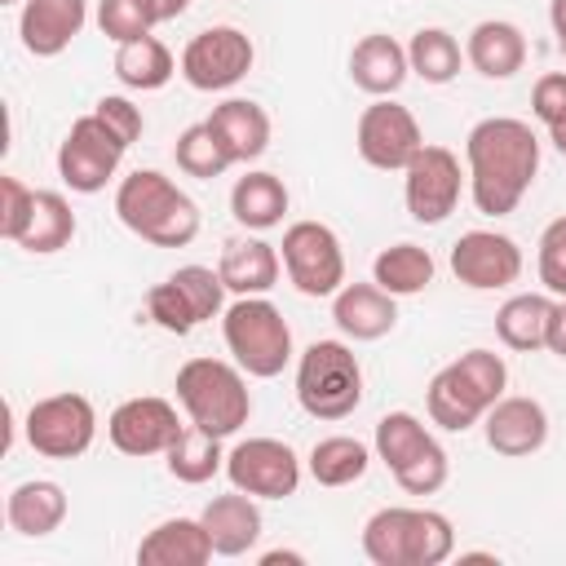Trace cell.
<instances>
[{"mask_svg": "<svg viewBox=\"0 0 566 566\" xmlns=\"http://www.w3.org/2000/svg\"><path fill=\"white\" fill-rule=\"evenodd\" d=\"M469 199L482 217H509L539 177V137L526 119L486 115L464 137Z\"/></svg>", "mask_w": 566, "mask_h": 566, "instance_id": "1", "label": "cell"}, {"mask_svg": "<svg viewBox=\"0 0 566 566\" xmlns=\"http://www.w3.org/2000/svg\"><path fill=\"white\" fill-rule=\"evenodd\" d=\"M115 217L155 248H186L199 234V203L159 168H133L115 186Z\"/></svg>", "mask_w": 566, "mask_h": 566, "instance_id": "2", "label": "cell"}, {"mask_svg": "<svg viewBox=\"0 0 566 566\" xmlns=\"http://www.w3.org/2000/svg\"><path fill=\"white\" fill-rule=\"evenodd\" d=\"M504 389H509L504 358L495 349H464L442 371H433V380L424 389V411L438 429L464 433V429L482 424V416L504 398Z\"/></svg>", "mask_w": 566, "mask_h": 566, "instance_id": "3", "label": "cell"}, {"mask_svg": "<svg viewBox=\"0 0 566 566\" xmlns=\"http://www.w3.org/2000/svg\"><path fill=\"white\" fill-rule=\"evenodd\" d=\"M363 553L371 566H442L455 553V526L438 509L389 504L363 522Z\"/></svg>", "mask_w": 566, "mask_h": 566, "instance_id": "4", "label": "cell"}, {"mask_svg": "<svg viewBox=\"0 0 566 566\" xmlns=\"http://www.w3.org/2000/svg\"><path fill=\"white\" fill-rule=\"evenodd\" d=\"M177 402L190 424L230 438L248 424L252 416V394H248V371L226 358H186L177 367Z\"/></svg>", "mask_w": 566, "mask_h": 566, "instance_id": "5", "label": "cell"}, {"mask_svg": "<svg viewBox=\"0 0 566 566\" xmlns=\"http://www.w3.org/2000/svg\"><path fill=\"white\" fill-rule=\"evenodd\" d=\"M221 336L230 358L256 380H270L292 363V327L270 296H234L221 310Z\"/></svg>", "mask_w": 566, "mask_h": 566, "instance_id": "6", "label": "cell"}, {"mask_svg": "<svg viewBox=\"0 0 566 566\" xmlns=\"http://www.w3.org/2000/svg\"><path fill=\"white\" fill-rule=\"evenodd\" d=\"M296 402L314 420H345L363 402V363L345 340H310L296 358Z\"/></svg>", "mask_w": 566, "mask_h": 566, "instance_id": "7", "label": "cell"}, {"mask_svg": "<svg viewBox=\"0 0 566 566\" xmlns=\"http://www.w3.org/2000/svg\"><path fill=\"white\" fill-rule=\"evenodd\" d=\"M221 310H226V283H221V270L212 265H181L146 292L150 323L172 336H190L199 323L217 318Z\"/></svg>", "mask_w": 566, "mask_h": 566, "instance_id": "8", "label": "cell"}, {"mask_svg": "<svg viewBox=\"0 0 566 566\" xmlns=\"http://www.w3.org/2000/svg\"><path fill=\"white\" fill-rule=\"evenodd\" d=\"M124 155H128V142H124L97 111H88V115H80V119L66 128V137H62V146H57V177H62L75 195H97V190H106V181L119 172Z\"/></svg>", "mask_w": 566, "mask_h": 566, "instance_id": "9", "label": "cell"}, {"mask_svg": "<svg viewBox=\"0 0 566 566\" xmlns=\"http://www.w3.org/2000/svg\"><path fill=\"white\" fill-rule=\"evenodd\" d=\"M287 283L301 296H336L345 287V248L332 226L323 221H292L279 243Z\"/></svg>", "mask_w": 566, "mask_h": 566, "instance_id": "10", "label": "cell"}, {"mask_svg": "<svg viewBox=\"0 0 566 566\" xmlns=\"http://www.w3.org/2000/svg\"><path fill=\"white\" fill-rule=\"evenodd\" d=\"M22 433L31 442L35 455L44 460H75L93 447L97 438V411L84 394H49V398H35L27 420H22Z\"/></svg>", "mask_w": 566, "mask_h": 566, "instance_id": "11", "label": "cell"}, {"mask_svg": "<svg viewBox=\"0 0 566 566\" xmlns=\"http://www.w3.org/2000/svg\"><path fill=\"white\" fill-rule=\"evenodd\" d=\"M177 62H181V80L190 88L226 93V88H234L252 71L256 49H252V35L239 31V27H208V31L186 40Z\"/></svg>", "mask_w": 566, "mask_h": 566, "instance_id": "12", "label": "cell"}, {"mask_svg": "<svg viewBox=\"0 0 566 566\" xmlns=\"http://www.w3.org/2000/svg\"><path fill=\"white\" fill-rule=\"evenodd\" d=\"M464 177H469V172H460L455 150L424 142V146L416 150V159L402 168V199H407L411 221H420V226H442V221L455 212V203H460Z\"/></svg>", "mask_w": 566, "mask_h": 566, "instance_id": "13", "label": "cell"}, {"mask_svg": "<svg viewBox=\"0 0 566 566\" xmlns=\"http://www.w3.org/2000/svg\"><path fill=\"white\" fill-rule=\"evenodd\" d=\"M301 455L283 438H243L226 451V478L230 486L256 495V500H287L301 486Z\"/></svg>", "mask_w": 566, "mask_h": 566, "instance_id": "14", "label": "cell"}, {"mask_svg": "<svg viewBox=\"0 0 566 566\" xmlns=\"http://www.w3.org/2000/svg\"><path fill=\"white\" fill-rule=\"evenodd\" d=\"M354 142H358L363 164H371L380 172H402L416 159V150L424 146V133H420V119L402 102L376 97L371 106H363Z\"/></svg>", "mask_w": 566, "mask_h": 566, "instance_id": "15", "label": "cell"}, {"mask_svg": "<svg viewBox=\"0 0 566 566\" xmlns=\"http://www.w3.org/2000/svg\"><path fill=\"white\" fill-rule=\"evenodd\" d=\"M186 429V420L177 416V407L159 394H137V398H124L111 416H106V438L119 455H133V460H146V455H164L177 433Z\"/></svg>", "mask_w": 566, "mask_h": 566, "instance_id": "16", "label": "cell"}, {"mask_svg": "<svg viewBox=\"0 0 566 566\" xmlns=\"http://www.w3.org/2000/svg\"><path fill=\"white\" fill-rule=\"evenodd\" d=\"M451 274L473 292H500L522 279V248L500 230H464L451 243Z\"/></svg>", "mask_w": 566, "mask_h": 566, "instance_id": "17", "label": "cell"}, {"mask_svg": "<svg viewBox=\"0 0 566 566\" xmlns=\"http://www.w3.org/2000/svg\"><path fill=\"white\" fill-rule=\"evenodd\" d=\"M482 433H486V447H491L495 455L522 460V455H535V451L548 442V411H544L539 398L504 394V398L482 416Z\"/></svg>", "mask_w": 566, "mask_h": 566, "instance_id": "18", "label": "cell"}, {"mask_svg": "<svg viewBox=\"0 0 566 566\" xmlns=\"http://www.w3.org/2000/svg\"><path fill=\"white\" fill-rule=\"evenodd\" d=\"M88 22V0H22L18 35L31 57H57Z\"/></svg>", "mask_w": 566, "mask_h": 566, "instance_id": "19", "label": "cell"}, {"mask_svg": "<svg viewBox=\"0 0 566 566\" xmlns=\"http://www.w3.org/2000/svg\"><path fill=\"white\" fill-rule=\"evenodd\" d=\"M332 323L345 340H380L398 323V296H389L380 283H345L332 296Z\"/></svg>", "mask_w": 566, "mask_h": 566, "instance_id": "20", "label": "cell"}, {"mask_svg": "<svg viewBox=\"0 0 566 566\" xmlns=\"http://www.w3.org/2000/svg\"><path fill=\"white\" fill-rule=\"evenodd\" d=\"M199 522H203V531H208L217 557H243V553H252L256 539H261V509H256V495H248V491H239V486H234L230 495H212V500L203 504Z\"/></svg>", "mask_w": 566, "mask_h": 566, "instance_id": "21", "label": "cell"}, {"mask_svg": "<svg viewBox=\"0 0 566 566\" xmlns=\"http://www.w3.org/2000/svg\"><path fill=\"white\" fill-rule=\"evenodd\" d=\"M464 62L482 80H513L526 66V35L509 18H482L464 40Z\"/></svg>", "mask_w": 566, "mask_h": 566, "instance_id": "22", "label": "cell"}, {"mask_svg": "<svg viewBox=\"0 0 566 566\" xmlns=\"http://www.w3.org/2000/svg\"><path fill=\"white\" fill-rule=\"evenodd\" d=\"M411 75V62H407V44H398L394 35L385 31H371L363 35L354 49H349V80L367 93V97H394Z\"/></svg>", "mask_w": 566, "mask_h": 566, "instance_id": "23", "label": "cell"}, {"mask_svg": "<svg viewBox=\"0 0 566 566\" xmlns=\"http://www.w3.org/2000/svg\"><path fill=\"white\" fill-rule=\"evenodd\" d=\"M66 491H62V482H53V478H27V482H18L13 491H9V500H4V517H9V526L22 535V539H44V535H53L62 522H66Z\"/></svg>", "mask_w": 566, "mask_h": 566, "instance_id": "24", "label": "cell"}, {"mask_svg": "<svg viewBox=\"0 0 566 566\" xmlns=\"http://www.w3.org/2000/svg\"><path fill=\"white\" fill-rule=\"evenodd\" d=\"M212 557H217V548H212L199 517H164L137 544L142 566H203Z\"/></svg>", "mask_w": 566, "mask_h": 566, "instance_id": "25", "label": "cell"}, {"mask_svg": "<svg viewBox=\"0 0 566 566\" xmlns=\"http://www.w3.org/2000/svg\"><path fill=\"white\" fill-rule=\"evenodd\" d=\"M217 270H221L226 292H234V296H265L279 283V274H283V256L265 239H230L221 248Z\"/></svg>", "mask_w": 566, "mask_h": 566, "instance_id": "26", "label": "cell"}, {"mask_svg": "<svg viewBox=\"0 0 566 566\" xmlns=\"http://www.w3.org/2000/svg\"><path fill=\"white\" fill-rule=\"evenodd\" d=\"M208 124H212V133L221 137V146L230 150L234 164H252L270 150V115L252 97H226L221 106H212Z\"/></svg>", "mask_w": 566, "mask_h": 566, "instance_id": "27", "label": "cell"}, {"mask_svg": "<svg viewBox=\"0 0 566 566\" xmlns=\"http://www.w3.org/2000/svg\"><path fill=\"white\" fill-rule=\"evenodd\" d=\"M287 186H283V177L279 172H265V168H252V172H243L234 186H230V212H234V221L243 226V230H274V226H283V217H287Z\"/></svg>", "mask_w": 566, "mask_h": 566, "instance_id": "28", "label": "cell"}, {"mask_svg": "<svg viewBox=\"0 0 566 566\" xmlns=\"http://www.w3.org/2000/svg\"><path fill=\"white\" fill-rule=\"evenodd\" d=\"M177 71H181V62L172 57V49L159 35H142V40L115 44V80L124 88H133V93H155Z\"/></svg>", "mask_w": 566, "mask_h": 566, "instance_id": "29", "label": "cell"}, {"mask_svg": "<svg viewBox=\"0 0 566 566\" xmlns=\"http://www.w3.org/2000/svg\"><path fill=\"white\" fill-rule=\"evenodd\" d=\"M548 310H553V296L548 292H517V296H509L495 310V336H500V345H509L517 354L544 349Z\"/></svg>", "mask_w": 566, "mask_h": 566, "instance_id": "30", "label": "cell"}, {"mask_svg": "<svg viewBox=\"0 0 566 566\" xmlns=\"http://www.w3.org/2000/svg\"><path fill=\"white\" fill-rule=\"evenodd\" d=\"M433 256L420 243H389L371 261V283H380L389 296H420L433 283Z\"/></svg>", "mask_w": 566, "mask_h": 566, "instance_id": "31", "label": "cell"}, {"mask_svg": "<svg viewBox=\"0 0 566 566\" xmlns=\"http://www.w3.org/2000/svg\"><path fill=\"white\" fill-rule=\"evenodd\" d=\"M164 464H168V473L177 482L203 486V482H212L226 469V451H221V438L217 433H208V429H199V424L186 420V429L177 433V442L164 451Z\"/></svg>", "mask_w": 566, "mask_h": 566, "instance_id": "32", "label": "cell"}, {"mask_svg": "<svg viewBox=\"0 0 566 566\" xmlns=\"http://www.w3.org/2000/svg\"><path fill=\"white\" fill-rule=\"evenodd\" d=\"M371 464V447L349 438V433H332V438H318L305 455V469L318 486H354Z\"/></svg>", "mask_w": 566, "mask_h": 566, "instance_id": "33", "label": "cell"}, {"mask_svg": "<svg viewBox=\"0 0 566 566\" xmlns=\"http://www.w3.org/2000/svg\"><path fill=\"white\" fill-rule=\"evenodd\" d=\"M71 239H75V212H71L66 195L35 190V212H31V226L18 248L31 256H49V252H62Z\"/></svg>", "mask_w": 566, "mask_h": 566, "instance_id": "34", "label": "cell"}, {"mask_svg": "<svg viewBox=\"0 0 566 566\" xmlns=\"http://www.w3.org/2000/svg\"><path fill=\"white\" fill-rule=\"evenodd\" d=\"M407 62H411V75H420L424 84H451L460 75L464 49L447 27H420L407 44Z\"/></svg>", "mask_w": 566, "mask_h": 566, "instance_id": "35", "label": "cell"}, {"mask_svg": "<svg viewBox=\"0 0 566 566\" xmlns=\"http://www.w3.org/2000/svg\"><path fill=\"white\" fill-rule=\"evenodd\" d=\"M429 442H433V433H429L424 420L411 416V411H385V416L376 420V438H371L376 460H385L389 473H398L402 464H411Z\"/></svg>", "mask_w": 566, "mask_h": 566, "instance_id": "36", "label": "cell"}, {"mask_svg": "<svg viewBox=\"0 0 566 566\" xmlns=\"http://www.w3.org/2000/svg\"><path fill=\"white\" fill-rule=\"evenodd\" d=\"M172 155H177V168H181L186 177H199V181H212V177H221L226 168H234L230 150L221 146V137L212 133V124H208V119H199V124L181 128V137H177V146H172Z\"/></svg>", "mask_w": 566, "mask_h": 566, "instance_id": "37", "label": "cell"}, {"mask_svg": "<svg viewBox=\"0 0 566 566\" xmlns=\"http://www.w3.org/2000/svg\"><path fill=\"white\" fill-rule=\"evenodd\" d=\"M155 22H159V13L150 0H97V31L115 44L150 35Z\"/></svg>", "mask_w": 566, "mask_h": 566, "instance_id": "38", "label": "cell"}, {"mask_svg": "<svg viewBox=\"0 0 566 566\" xmlns=\"http://www.w3.org/2000/svg\"><path fill=\"white\" fill-rule=\"evenodd\" d=\"M447 473H451V455H447L442 442L433 438L411 464H402V469L394 473V482H398L407 495H438V491L447 486Z\"/></svg>", "mask_w": 566, "mask_h": 566, "instance_id": "39", "label": "cell"}, {"mask_svg": "<svg viewBox=\"0 0 566 566\" xmlns=\"http://www.w3.org/2000/svg\"><path fill=\"white\" fill-rule=\"evenodd\" d=\"M535 270H539V283H544L548 296H566V212L544 226Z\"/></svg>", "mask_w": 566, "mask_h": 566, "instance_id": "40", "label": "cell"}, {"mask_svg": "<svg viewBox=\"0 0 566 566\" xmlns=\"http://www.w3.org/2000/svg\"><path fill=\"white\" fill-rule=\"evenodd\" d=\"M31 212H35V190L22 177L4 172L0 177V234L9 243H22V234L31 226Z\"/></svg>", "mask_w": 566, "mask_h": 566, "instance_id": "41", "label": "cell"}, {"mask_svg": "<svg viewBox=\"0 0 566 566\" xmlns=\"http://www.w3.org/2000/svg\"><path fill=\"white\" fill-rule=\"evenodd\" d=\"M531 115L544 128H553V124L566 119V71H548V75L535 80V88H531Z\"/></svg>", "mask_w": 566, "mask_h": 566, "instance_id": "42", "label": "cell"}, {"mask_svg": "<svg viewBox=\"0 0 566 566\" xmlns=\"http://www.w3.org/2000/svg\"><path fill=\"white\" fill-rule=\"evenodd\" d=\"M128 146L142 137V128H146V119H142V106H133L128 97H119V93H106V97H97V106H93Z\"/></svg>", "mask_w": 566, "mask_h": 566, "instance_id": "43", "label": "cell"}, {"mask_svg": "<svg viewBox=\"0 0 566 566\" xmlns=\"http://www.w3.org/2000/svg\"><path fill=\"white\" fill-rule=\"evenodd\" d=\"M544 349L566 358V296H553V310H548V332H544Z\"/></svg>", "mask_w": 566, "mask_h": 566, "instance_id": "44", "label": "cell"}, {"mask_svg": "<svg viewBox=\"0 0 566 566\" xmlns=\"http://www.w3.org/2000/svg\"><path fill=\"white\" fill-rule=\"evenodd\" d=\"M548 22H553V35H557V53L566 57V0H548Z\"/></svg>", "mask_w": 566, "mask_h": 566, "instance_id": "45", "label": "cell"}, {"mask_svg": "<svg viewBox=\"0 0 566 566\" xmlns=\"http://www.w3.org/2000/svg\"><path fill=\"white\" fill-rule=\"evenodd\" d=\"M256 562H261V566H279V562H292V566H301V562H305V553H292V548H270V553H261Z\"/></svg>", "mask_w": 566, "mask_h": 566, "instance_id": "46", "label": "cell"}, {"mask_svg": "<svg viewBox=\"0 0 566 566\" xmlns=\"http://www.w3.org/2000/svg\"><path fill=\"white\" fill-rule=\"evenodd\" d=\"M150 4H155L159 22H172V18H181V13L190 9V0H150Z\"/></svg>", "mask_w": 566, "mask_h": 566, "instance_id": "47", "label": "cell"}, {"mask_svg": "<svg viewBox=\"0 0 566 566\" xmlns=\"http://www.w3.org/2000/svg\"><path fill=\"white\" fill-rule=\"evenodd\" d=\"M548 142H553V150H557V155H566V119L548 128Z\"/></svg>", "mask_w": 566, "mask_h": 566, "instance_id": "48", "label": "cell"}, {"mask_svg": "<svg viewBox=\"0 0 566 566\" xmlns=\"http://www.w3.org/2000/svg\"><path fill=\"white\" fill-rule=\"evenodd\" d=\"M0 4H22V0H0Z\"/></svg>", "mask_w": 566, "mask_h": 566, "instance_id": "49", "label": "cell"}]
</instances>
